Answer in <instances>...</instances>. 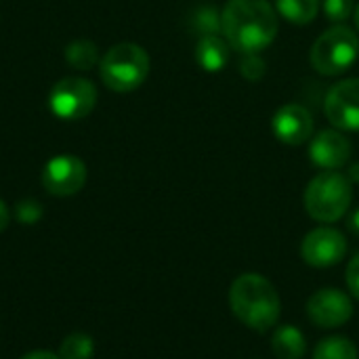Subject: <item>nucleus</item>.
<instances>
[{"label": "nucleus", "mask_w": 359, "mask_h": 359, "mask_svg": "<svg viewBox=\"0 0 359 359\" xmlns=\"http://www.w3.org/2000/svg\"><path fill=\"white\" fill-rule=\"evenodd\" d=\"M267 72V63L265 59L259 55V53H250V55H242V61H240V74L250 80V82H257L265 76Z\"/></svg>", "instance_id": "obj_21"}, {"label": "nucleus", "mask_w": 359, "mask_h": 359, "mask_svg": "<svg viewBox=\"0 0 359 359\" xmlns=\"http://www.w3.org/2000/svg\"><path fill=\"white\" fill-rule=\"evenodd\" d=\"M353 21H355V27L359 29V4L355 6V11H353Z\"/></svg>", "instance_id": "obj_28"}, {"label": "nucleus", "mask_w": 359, "mask_h": 359, "mask_svg": "<svg viewBox=\"0 0 359 359\" xmlns=\"http://www.w3.org/2000/svg\"><path fill=\"white\" fill-rule=\"evenodd\" d=\"M221 21L225 40L242 55L265 50L278 34V11L269 0H229Z\"/></svg>", "instance_id": "obj_1"}, {"label": "nucleus", "mask_w": 359, "mask_h": 359, "mask_svg": "<svg viewBox=\"0 0 359 359\" xmlns=\"http://www.w3.org/2000/svg\"><path fill=\"white\" fill-rule=\"evenodd\" d=\"M97 103V88L86 78H63L59 80L50 95L48 107L61 120L86 118Z\"/></svg>", "instance_id": "obj_6"}, {"label": "nucleus", "mask_w": 359, "mask_h": 359, "mask_svg": "<svg viewBox=\"0 0 359 359\" xmlns=\"http://www.w3.org/2000/svg\"><path fill=\"white\" fill-rule=\"evenodd\" d=\"M21 359H61V358H59V355H55V353H48V351H34V353L23 355Z\"/></svg>", "instance_id": "obj_25"}, {"label": "nucleus", "mask_w": 359, "mask_h": 359, "mask_svg": "<svg viewBox=\"0 0 359 359\" xmlns=\"http://www.w3.org/2000/svg\"><path fill=\"white\" fill-rule=\"evenodd\" d=\"M322 11L326 19L334 23H345L355 11V0H322Z\"/></svg>", "instance_id": "obj_20"}, {"label": "nucleus", "mask_w": 359, "mask_h": 359, "mask_svg": "<svg viewBox=\"0 0 359 359\" xmlns=\"http://www.w3.org/2000/svg\"><path fill=\"white\" fill-rule=\"evenodd\" d=\"M42 217V206L36 200H23L17 204V219L21 223H36Z\"/></svg>", "instance_id": "obj_22"}, {"label": "nucleus", "mask_w": 359, "mask_h": 359, "mask_svg": "<svg viewBox=\"0 0 359 359\" xmlns=\"http://www.w3.org/2000/svg\"><path fill=\"white\" fill-rule=\"evenodd\" d=\"M324 111L339 130H359V78L334 84L326 95Z\"/></svg>", "instance_id": "obj_7"}, {"label": "nucleus", "mask_w": 359, "mask_h": 359, "mask_svg": "<svg viewBox=\"0 0 359 359\" xmlns=\"http://www.w3.org/2000/svg\"><path fill=\"white\" fill-rule=\"evenodd\" d=\"M101 80L109 90L130 93L139 88L149 74V55L143 46L122 42L111 46L99 65Z\"/></svg>", "instance_id": "obj_4"}, {"label": "nucleus", "mask_w": 359, "mask_h": 359, "mask_svg": "<svg viewBox=\"0 0 359 359\" xmlns=\"http://www.w3.org/2000/svg\"><path fill=\"white\" fill-rule=\"evenodd\" d=\"M273 135L286 143V145H303L311 141L313 137V118L311 114L299 105V103H288L282 105L271 120Z\"/></svg>", "instance_id": "obj_11"}, {"label": "nucleus", "mask_w": 359, "mask_h": 359, "mask_svg": "<svg viewBox=\"0 0 359 359\" xmlns=\"http://www.w3.org/2000/svg\"><path fill=\"white\" fill-rule=\"evenodd\" d=\"M347 252V240L339 229L318 227L303 240L301 255L311 267H332L343 261Z\"/></svg>", "instance_id": "obj_9"}, {"label": "nucleus", "mask_w": 359, "mask_h": 359, "mask_svg": "<svg viewBox=\"0 0 359 359\" xmlns=\"http://www.w3.org/2000/svg\"><path fill=\"white\" fill-rule=\"evenodd\" d=\"M349 181L353 183V181H359V164H355V166H351V170H349Z\"/></svg>", "instance_id": "obj_27"}, {"label": "nucleus", "mask_w": 359, "mask_h": 359, "mask_svg": "<svg viewBox=\"0 0 359 359\" xmlns=\"http://www.w3.org/2000/svg\"><path fill=\"white\" fill-rule=\"evenodd\" d=\"M86 183V166L76 156H55L46 162L42 185L53 196H74Z\"/></svg>", "instance_id": "obj_8"}, {"label": "nucleus", "mask_w": 359, "mask_h": 359, "mask_svg": "<svg viewBox=\"0 0 359 359\" xmlns=\"http://www.w3.org/2000/svg\"><path fill=\"white\" fill-rule=\"evenodd\" d=\"M191 25L200 36H215V34H223V21H221V13L215 6H200L194 17H191Z\"/></svg>", "instance_id": "obj_19"}, {"label": "nucleus", "mask_w": 359, "mask_h": 359, "mask_svg": "<svg viewBox=\"0 0 359 359\" xmlns=\"http://www.w3.org/2000/svg\"><path fill=\"white\" fill-rule=\"evenodd\" d=\"M271 349L278 359H303L307 343L297 326H280L271 337Z\"/></svg>", "instance_id": "obj_14"}, {"label": "nucleus", "mask_w": 359, "mask_h": 359, "mask_svg": "<svg viewBox=\"0 0 359 359\" xmlns=\"http://www.w3.org/2000/svg\"><path fill=\"white\" fill-rule=\"evenodd\" d=\"M307 316L320 328H339L351 320L353 303L345 292L337 288H324L307 301Z\"/></svg>", "instance_id": "obj_10"}, {"label": "nucleus", "mask_w": 359, "mask_h": 359, "mask_svg": "<svg viewBox=\"0 0 359 359\" xmlns=\"http://www.w3.org/2000/svg\"><path fill=\"white\" fill-rule=\"evenodd\" d=\"M95 353L93 339L82 332H74L63 339L59 347V358L61 359H90Z\"/></svg>", "instance_id": "obj_18"}, {"label": "nucleus", "mask_w": 359, "mask_h": 359, "mask_svg": "<svg viewBox=\"0 0 359 359\" xmlns=\"http://www.w3.org/2000/svg\"><path fill=\"white\" fill-rule=\"evenodd\" d=\"M229 305L236 318L257 332L273 328L282 309L276 286L259 273H244L231 284Z\"/></svg>", "instance_id": "obj_2"}, {"label": "nucleus", "mask_w": 359, "mask_h": 359, "mask_svg": "<svg viewBox=\"0 0 359 359\" xmlns=\"http://www.w3.org/2000/svg\"><path fill=\"white\" fill-rule=\"evenodd\" d=\"M322 8V0H276V11L294 25L311 23Z\"/></svg>", "instance_id": "obj_15"}, {"label": "nucleus", "mask_w": 359, "mask_h": 359, "mask_svg": "<svg viewBox=\"0 0 359 359\" xmlns=\"http://www.w3.org/2000/svg\"><path fill=\"white\" fill-rule=\"evenodd\" d=\"M8 221H11V212H8L6 204L0 200V231H4L8 227Z\"/></svg>", "instance_id": "obj_24"}, {"label": "nucleus", "mask_w": 359, "mask_h": 359, "mask_svg": "<svg viewBox=\"0 0 359 359\" xmlns=\"http://www.w3.org/2000/svg\"><path fill=\"white\" fill-rule=\"evenodd\" d=\"M229 42L221 38L219 34L215 36H200L198 46H196V61L204 72H221L227 61H229Z\"/></svg>", "instance_id": "obj_13"}, {"label": "nucleus", "mask_w": 359, "mask_h": 359, "mask_svg": "<svg viewBox=\"0 0 359 359\" xmlns=\"http://www.w3.org/2000/svg\"><path fill=\"white\" fill-rule=\"evenodd\" d=\"M65 59L74 69H90L99 61V50L90 40H74L65 48Z\"/></svg>", "instance_id": "obj_16"}, {"label": "nucleus", "mask_w": 359, "mask_h": 359, "mask_svg": "<svg viewBox=\"0 0 359 359\" xmlns=\"http://www.w3.org/2000/svg\"><path fill=\"white\" fill-rule=\"evenodd\" d=\"M313 359H358V349L345 337H330L318 343Z\"/></svg>", "instance_id": "obj_17"}, {"label": "nucleus", "mask_w": 359, "mask_h": 359, "mask_svg": "<svg viewBox=\"0 0 359 359\" xmlns=\"http://www.w3.org/2000/svg\"><path fill=\"white\" fill-rule=\"evenodd\" d=\"M349 229H351V233L359 236V208L353 210V215L349 217Z\"/></svg>", "instance_id": "obj_26"}, {"label": "nucleus", "mask_w": 359, "mask_h": 359, "mask_svg": "<svg viewBox=\"0 0 359 359\" xmlns=\"http://www.w3.org/2000/svg\"><path fill=\"white\" fill-rule=\"evenodd\" d=\"M359 57L358 34L345 23L326 29L311 46V65L324 76H339L347 72Z\"/></svg>", "instance_id": "obj_5"}, {"label": "nucleus", "mask_w": 359, "mask_h": 359, "mask_svg": "<svg viewBox=\"0 0 359 359\" xmlns=\"http://www.w3.org/2000/svg\"><path fill=\"white\" fill-rule=\"evenodd\" d=\"M353 200V183L347 175L324 170L305 189V210L320 223H334L343 219Z\"/></svg>", "instance_id": "obj_3"}, {"label": "nucleus", "mask_w": 359, "mask_h": 359, "mask_svg": "<svg viewBox=\"0 0 359 359\" xmlns=\"http://www.w3.org/2000/svg\"><path fill=\"white\" fill-rule=\"evenodd\" d=\"M347 284H349V290L359 299V252L347 267Z\"/></svg>", "instance_id": "obj_23"}, {"label": "nucleus", "mask_w": 359, "mask_h": 359, "mask_svg": "<svg viewBox=\"0 0 359 359\" xmlns=\"http://www.w3.org/2000/svg\"><path fill=\"white\" fill-rule=\"evenodd\" d=\"M351 141L343 130H322L309 141V158L324 170L343 168L351 158Z\"/></svg>", "instance_id": "obj_12"}]
</instances>
